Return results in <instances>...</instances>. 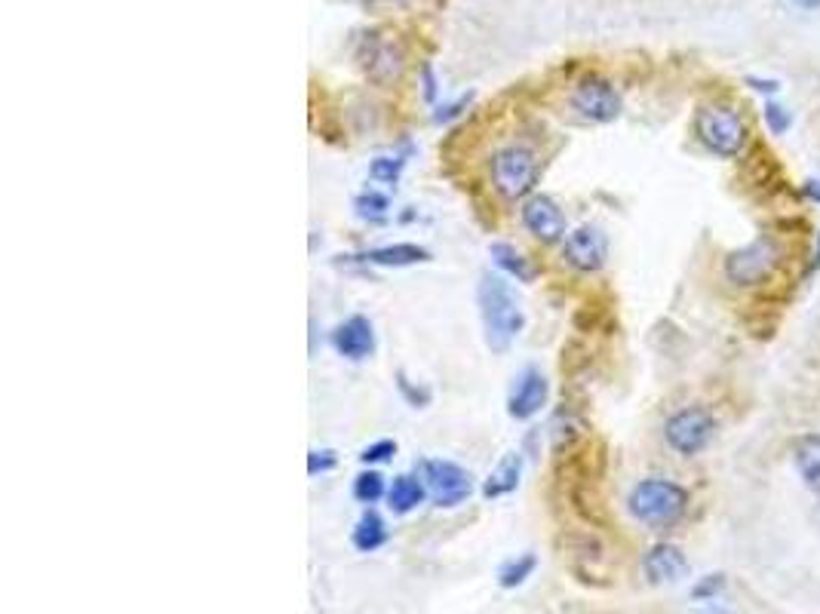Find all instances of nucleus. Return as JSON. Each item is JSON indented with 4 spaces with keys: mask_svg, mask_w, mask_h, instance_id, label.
<instances>
[{
    "mask_svg": "<svg viewBox=\"0 0 820 614\" xmlns=\"http://www.w3.org/2000/svg\"><path fill=\"white\" fill-rule=\"evenodd\" d=\"M397 455V443L394 439H378L373 446H366V449L359 451V461L363 465H385Z\"/></svg>",
    "mask_w": 820,
    "mask_h": 614,
    "instance_id": "obj_26",
    "label": "nucleus"
},
{
    "mask_svg": "<svg viewBox=\"0 0 820 614\" xmlns=\"http://www.w3.org/2000/svg\"><path fill=\"white\" fill-rule=\"evenodd\" d=\"M354 59H357L359 71L369 77L378 87H388L394 80H400L406 68V53L397 37H390L388 31L373 29L366 31L357 41V49H354Z\"/></svg>",
    "mask_w": 820,
    "mask_h": 614,
    "instance_id": "obj_4",
    "label": "nucleus"
},
{
    "mask_svg": "<svg viewBox=\"0 0 820 614\" xmlns=\"http://www.w3.org/2000/svg\"><path fill=\"white\" fill-rule=\"evenodd\" d=\"M363 261L378 265V268H412V265H424L431 261V253L418 243H394V246H378L369 253L359 255Z\"/></svg>",
    "mask_w": 820,
    "mask_h": 614,
    "instance_id": "obj_15",
    "label": "nucleus"
},
{
    "mask_svg": "<svg viewBox=\"0 0 820 614\" xmlns=\"http://www.w3.org/2000/svg\"><path fill=\"white\" fill-rule=\"evenodd\" d=\"M606 255H609V241L606 234L594 225H581L575 227L572 234H566L563 241V258L566 265H572L581 273H594L606 265Z\"/></svg>",
    "mask_w": 820,
    "mask_h": 614,
    "instance_id": "obj_12",
    "label": "nucleus"
},
{
    "mask_svg": "<svg viewBox=\"0 0 820 614\" xmlns=\"http://www.w3.org/2000/svg\"><path fill=\"white\" fill-rule=\"evenodd\" d=\"M642 571L652 584H676L679 578H686L688 559L673 544H655L642 559Z\"/></svg>",
    "mask_w": 820,
    "mask_h": 614,
    "instance_id": "obj_14",
    "label": "nucleus"
},
{
    "mask_svg": "<svg viewBox=\"0 0 820 614\" xmlns=\"http://www.w3.org/2000/svg\"><path fill=\"white\" fill-rule=\"evenodd\" d=\"M477 304L486 345L492 347L495 354H508L510 345L520 338L522 326H525V314H522L520 301L513 295L508 280L501 273L486 270L477 283Z\"/></svg>",
    "mask_w": 820,
    "mask_h": 614,
    "instance_id": "obj_1",
    "label": "nucleus"
},
{
    "mask_svg": "<svg viewBox=\"0 0 820 614\" xmlns=\"http://www.w3.org/2000/svg\"><path fill=\"white\" fill-rule=\"evenodd\" d=\"M806 194L811 197V200H818V203H820V181H808V185H806Z\"/></svg>",
    "mask_w": 820,
    "mask_h": 614,
    "instance_id": "obj_33",
    "label": "nucleus"
},
{
    "mask_svg": "<svg viewBox=\"0 0 820 614\" xmlns=\"http://www.w3.org/2000/svg\"><path fill=\"white\" fill-rule=\"evenodd\" d=\"M793 3H799V7H806V10H818L820 0H793Z\"/></svg>",
    "mask_w": 820,
    "mask_h": 614,
    "instance_id": "obj_34",
    "label": "nucleus"
},
{
    "mask_svg": "<svg viewBox=\"0 0 820 614\" xmlns=\"http://www.w3.org/2000/svg\"><path fill=\"white\" fill-rule=\"evenodd\" d=\"M572 108L575 114L590 123H612L621 114V92L614 90L612 80L599 75H587L572 90Z\"/></svg>",
    "mask_w": 820,
    "mask_h": 614,
    "instance_id": "obj_7",
    "label": "nucleus"
},
{
    "mask_svg": "<svg viewBox=\"0 0 820 614\" xmlns=\"http://www.w3.org/2000/svg\"><path fill=\"white\" fill-rule=\"evenodd\" d=\"M695 133L701 138L703 148L713 150L717 157H734L744 148L746 123L734 108L703 105L695 114Z\"/></svg>",
    "mask_w": 820,
    "mask_h": 614,
    "instance_id": "obj_5",
    "label": "nucleus"
},
{
    "mask_svg": "<svg viewBox=\"0 0 820 614\" xmlns=\"http://www.w3.org/2000/svg\"><path fill=\"white\" fill-rule=\"evenodd\" d=\"M332 347H335V354L344 357V360L351 362H363L369 360L375 354V326L373 320H366V316H347L344 323L335 326L332 332Z\"/></svg>",
    "mask_w": 820,
    "mask_h": 614,
    "instance_id": "obj_13",
    "label": "nucleus"
},
{
    "mask_svg": "<svg viewBox=\"0 0 820 614\" xmlns=\"http://www.w3.org/2000/svg\"><path fill=\"white\" fill-rule=\"evenodd\" d=\"M489 255H492L495 268L501 270V273H508V277H513L517 283H532L538 277V270L529 265V258H525L517 246H510V243H492V246H489Z\"/></svg>",
    "mask_w": 820,
    "mask_h": 614,
    "instance_id": "obj_17",
    "label": "nucleus"
},
{
    "mask_svg": "<svg viewBox=\"0 0 820 614\" xmlns=\"http://www.w3.org/2000/svg\"><path fill=\"white\" fill-rule=\"evenodd\" d=\"M489 172H492V185L498 194L508 197V200H522V197L535 191L541 166H538V157L532 148L508 145V148L495 150Z\"/></svg>",
    "mask_w": 820,
    "mask_h": 614,
    "instance_id": "obj_3",
    "label": "nucleus"
},
{
    "mask_svg": "<svg viewBox=\"0 0 820 614\" xmlns=\"http://www.w3.org/2000/svg\"><path fill=\"white\" fill-rule=\"evenodd\" d=\"M403 157H375L373 164H369V176L375 181H381V185H397L400 176H403Z\"/></svg>",
    "mask_w": 820,
    "mask_h": 614,
    "instance_id": "obj_24",
    "label": "nucleus"
},
{
    "mask_svg": "<svg viewBox=\"0 0 820 614\" xmlns=\"http://www.w3.org/2000/svg\"><path fill=\"white\" fill-rule=\"evenodd\" d=\"M765 123H768V130L775 135H784L790 130L793 118L787 108H780L777 102H768V105H765Z\"/></svg>",
    "mask_w": 820,
    "mask_h": 614,
    "instance_id": "obj_27",
    "label": "nucleus"
},
{
    "mask_svg": "<svg viewBox=\"0 0 820 614\" xmlns=\"http://www.w3.org/2000/svg\"><path fill=\"white\" fill-rule=\"evenodd\" d=\"M424 498H428V485L421 477L415 473H400V477H394V482L388 485V507L394 513H412L415 507L424 504Z\"/></svg>",
    "mask_w": 820,
    "mask_h": 614,
    "instance_id": "obj_16",
    "label": "nucleus"
},
{
    "mask_svg": "<svg viewBox=\"0 0 820 614\" xmlns=\"http://www.w3.org/2000/svg\"><path fill=\"white\" fill-rule=\"evenodd\" d=\"M547 397H551V381H547V375L541 372V369H535V366H525V369L513 378V388H510L508 393L510 418H535L538 412L547 405Z\"/></svg>",
    "mask_w": 820,
    "mask_h": 614,
    "instance_id": "obj_10",
    "label": "nucleus"
},
{
    "mask_svg": "<svg viewBox=\"0 0 820 614\" xmlns=\"http://www.w3.org/2000/svg\"><path fill=\"white\" fill-rule=\"evenodd\" d=\"M750 87H753V90H760V92H775L777 80H768V83H765V80H756V77H750Z\"/></svg>",
    "mask_w": 820,
    "mask_h": 614,
    "instance_id": "obj_32",
    "label": "nucleus"
},
{
    "mask_svg": "<svg viewBox=\"0 0 820 614\" xmlns=\"http://www.w3.org/2000/svg\"><path fill=\"white\" fill-rule=\"evenodd\" d=\"M722 587H725V578H722V574H707L701 584L691 590V596H695V600H713V596H719Z\"/></svg>",
    "mask_w": 820,
    "mask_h": 614,
    "instance_id": "obj_29",
    "label": "nucleus"
},
{
    "mask_svg": "<svg viewBox=\"0 0 820 614\" xmlns=\"http://www.w3.org/2000/svg\"><path fill=\"white\" fill-rule=\"evenodd\" d=\"M538 569V556L535 554H520L508 559L501 569H498V584L505 590H513V587H522Z\"/></svg>",
    "mask_w": 820,
    "mask_h": 614,
    "instance_id": "obj_21",
    "label": "nucleus"
},
{
    "mask_svg": "<svg viewBox=\"0 0 820 614\" xmlns=\"http://www.w3.org/2000/svg\"><path fill=\"white\" fill-rule=\"evenodd\" d=\"M421 480L428 485V494L433 498L436 507H458L464 504L470 492H474V477L470 470H464L462 465L455 461H446V458H428L418 467Z\"/></svg>",
    "mask_w": 820,
    "mask_h": 614,
    "instance_id": "obj_6",
    "label": "nucleus"
},
{
    "mask_svg": "<svg viewBox=\"0 0 820 614\" xmlns=\"http://www.w3.org/2000/svg\"><path fill=\"white\" fill-rule=\"evenodd\" d=\"M522 227L541 243H559L566 241V215L559 210V203L547 194H532L520 210Z\"/></svg>",
    "mask_w": 820,
    "mask_h": 614,
    "instance_id": "obj_11",
    "label": "nucleus"
},
{
    "mask_svg": "<svg viewBox=\"0 0 820 614\" xmlns=\"http://www.w3.org/2000/svg\"><path fill=\"white\" fill-rule=\"evenodd\" d=\"M627 510L636 523L667 528L683 520V513L688 510V492L671 480H657V477L642 480L627 494Z\"/></svg>",
    "mask_w": 820,
    "mask_h": 614,
    "instance_id": "obj_2",
    "label": "nucleus"
},
{
    "mask_svg": "<svg viewBox=\"0 0 820 614\" xmlns=\"http://www.w3.org/2000/svg\"><path fill=\"white\" fill-rule=\"evenodd\" d=\"M354 210H357L359 219L366 222H385L390 210V200L378 191H363V194L354 200Z\"/></svg>",
    "mask_w": 820,
    "mask_h": 614,
    "instance_id": "obj_23",
    "label": "nucleus"
},
{
    "mask_svg": "<svg viewBox=\"0 0 820 614\" xmlns=\"http://www.w3.org/2000/svg\"><path fill=\"white\" fill-rule=\"evenodd\" d=\"M467 105H470V96H462L458 102H448V105H440V108H436V114H433V121H436V123L455 121V118H458V114H462V111Z\"/></svg>",
    "mask_w": 820,
    "mask_h": 614,
    "instance_id": "obj_30",
    "label": "nucleus"
},
{
    "mask_svg": "<svg viewBox=\"0 0 820 614\" xmlns=\"http://www.w3.org/2000/svg\"><path fill=\"white\" fill-rule=\"evenodd\" d=\"M520 477H522V455L510 451L508 458H501V465L495 467L492 473H489V480H486V485H483V494H486V498H501V494L517 492Z\"/></svg>",
    "mask_w": 820,
    "mask_h": 614,
    "instance_id": "obj_19",
    "label": "nucleus"
},
{
    "mask_svg": "<svg viewBox=\"0 0 820 614\" xmlns=\"http://www.w3.org/2000/svg\"><path fill=\"white\" fill-rule=\"evenodd\" d=\"M397 388H400V393H403V400L412 409H424V405H431V390L428 388H421V384H412L409 378H406L403 372L397 375Z\"/></svg>",
    "mask_w": 820,
    "mask_h": 614,
    "instance_id": "obj_25",
    "label": "nucleus"
},
{
    "mask_svg": "<svg viewBox=\"0 0 820 614\" xmlns=\"http://www.w3.org/2000/svg\"><path fill=\"white\" fill-rule=\"evenodd\" d=\"M793 458H796V467H799L808 489L820 494V434L799 436L793 446Z\"/></svg>",
    "mask_w": 820,
    "mask_h": 614,
    "instance_id": "obj_18",
    "label": "nucleus"
},
{
    "mask_svg": "<svg viewBox=\"0 0 820 614\" xmlns=\"http://www.w3.org/2000/svg\"><path fill=\"white\" fill-rule=\"evenodd\" d=\"M701 614H731V612H725V609H717V605H713V609H707V612H701Z\"/></svg>",
    "mask_w": 820,
    "mask_h": 614,
    "instance_id": "obj_35",
    "label": "nucleus"
},
{
    "mask_svg": "<svg viewBox=\"0 0 820 614\" xmlns=\"http://www.w3.org/2000/svg\"><path fill=\"white\" fill-rule=\"evenodd\" d=\"M713 431H717V424L703 409H683L664 424V436H667L671 449L686 455V458L707 449L713 439Z\"/></svg>",
    "mask_w": 820,
    "mask_h": 614,
    "instance_id": "obj_9",
    "label": "nucleus"
},
{
    "mask_svg": "<svg viewBox=\"0 0 820 614\" xmlns=\"http://www.w3.org/2000/svg\"><path fill=\"white\" fill-rule=\"evenodd\" d=\"M351 540H354V547H357L359 554H375L378 547L388 544V525H385V520L375 510H366L357 520V525H354Z\"/></svg>",
    "mask_w": 820,
    "mask_h": 614,
    "instance_id": "obj_20",
    "label": "nucleus"
},
{
    "mask_svg": "<svg viewBox=\"0 0 820 614\" xmlns=\"http://www.w3.org/2000/svg\"><path fill=\"white\" fill-rule=\"evenodd\" d=\"M339 465V458H335V451L332 449H311L308 451V473L317 477V473H329V470H335Z\"/></svg>",
    "mask_w": 820,
    "mask_h": 614,
    "instance_id": "obj_28",
    "label": "nucleus"
},
{
    "mask_svg": "<svg viewBox=\"0 0 820 614\" xmlns=\"http://www.w3.org/2000/svg\"><path fill=\"white\" fill-rule=\"evenodd\" d=\"M421 80H424V96H428V99H436V77H433L431 65L421 68Z\"/></svg>",
    "mask_w": 820,
    "mask_h": 614,
    "instance_id": "obj_31",
    "label": "nucleus"
},
{
    "mask_svg": "<svg viewBox=\"0 0 820 614\" xmlns=\"http://www.w3.org/2000/svg\"><path fill=\"white\" fill-rule=\"evenodd\" d=\"M780 265V249H777L775 241L762 237V241L750 243L744 249L729 255L725 261V273H729L731 283L738 286H756L762 283L765 277H772L775 268Z\"/></svg>",
    "mask_w": 820,
    "mask_h": 614,
    "instance_id": "obj_8",
    "label": "nucleus"
},
{
    "mask_svg": "<svg viewBox=\"0 0 820 614\" xmlns=\"http://www.w3.org/2000/svg\"><path fill=\"white\" fill-rule=\"evenodd\" d=\"M354 498H357L359 504L373 507L381 498H388V482H385V477L378 470H366V473H359L357 480H354Z\"/></svg>",
    "mask_w": 820,
    "mask_h": 614,
    "instance_id": "obj_22",
    "label": "nucleus"
}]
</instances>
